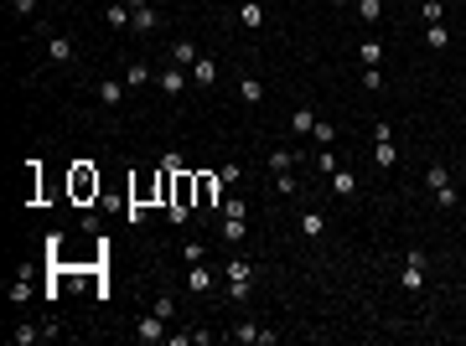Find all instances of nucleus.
<instances>
[{"instance_id": "1", "label": "nucleus", "mask_w": 466, "mask_h": 346, "mask_svg": "<svg viewBox=\"0 0 466 346\" xmlns=\"http://www.w3.org/2000/svg\"><path fill=\"white\" fill-rule=\"evenodd\" d=\"M186 83H192V72H186V68H176V62H171V68H161V72H156V88H161L166 98H176V93H182Z\"/></svg>"}, {"instance_id": "2", "label": "nucleus", "mask_w": 466, "mask_h": 346, "mask_svg": "<svg viewBox=\"0 0 466 346\" xmlns=\"http://www.w3.org/2000/svg\"><path fill=\"white\" fill-rule=\"evenodd\" d=\"M404 289H425V248H409L404 258V279H399Z\"/></svg>"}, {"instance_id": "3", "label": "nucleus", "mask_w": 466, "mask_h": 346, "mask_svg": "<svg viewBox=\"0 0 466 346\" xmlns=\"http://www.w3.org/2000/svg\"><path fill=\"white\" fill-rule=\"evenodd\" d=\"M233 341H259V346H275V331H265L259 321H238V325H233Z\"/></svg>"}, {"instance_id": "4", "label": "nucleus", "mask_w": 466, "mask_h": 346, "mask_svg": "<svg viewBox=\"0 0 466 346\" xmlns=\"http://www.w3.org/2000/svg\"><path fill=\"white\" fill-rule=\"evenodd\" d=\"M192 186H197V207H212L218 202V191H223V176H192Z\"/></svg>"}, {"instance_id": "5", "label": "nucleus", "mask_w": 466, "mask_h": 346, "mask_svg": "<svg viewBox=\"0 0 466 346\" xmlns=\"http://www.w3.org/2000/svg\"><path fill=\"white\" fill-rule=\"evenodd\" d=\"M326 181H332V191H337V196H342V202H352V196H358V176H352V171H347V165H337V171L326 176Z\"/></svg>"}, {"instance_id": "6", "label": "nucleus", "mask_w": 466, "mask_h": 346, "mask_svg": "<svg viewBox=\"0 0 466 346\" xmlns=\"http://www.w3.org/2000/svg\"><path fill=\"white\" fill-rule=\"evenodd\" d=\"M135 336H140V341H166V336H171V331H166V321H161V315H145V321H135Z\"/></svg>"}, {"instance_id": "7", "label": "nucleus", "mask_w": 466, "mask_h": 346, "mask_svg": "<svg viewBox=\"0 0 466 346\" xmlns=\"http://www.w3.org/2000/svg\"><path fill=\"white\" fill-rule=\"evenodd\" d=\"M238 26H244V31H259V26H265V5H259V0H238Z\"/></svg>"}, {"instance_id": "8", "label": "nucleus", "mask_w": 466, "mask_h": 346, "mask_svg": "<svg viewBox=\"0 0 466 346\" xmlns=\"http://www.w3.org/2000/svg\"><path fill=\"white\" fill-rule=\"evenodd\" d=\"M212 284H218V274H212V269L202 264V258H197L192 269H186V289H197V295H202V289H212Z\"/></svg>"}, {"instance_id": "9", "label": "nucleus", "mask_w": 466, "mask_h": 346, "mask_svg": "<svg viewBox=\"0 0 466 346\" xmlns=\"http://www.w3.org/2000/svg\"><path fill=\"white\" fill-rule=\"evenodd\" d=\"M93 93H99V104H104V109H119V104H125V83H114V78H104Z\"/></svg>"}, {"instance_id": "10", "label": "nucleus", "mask_w": 466, "mask_h": 346, "mask_svg": "<svg viewBox=\"0 0 466 346\" xmlns=\"http://www.w3.org/2000/svg\"><path fill=\"white\" fill-rule=\"evenodd\" d=\"M130 26H135V31H140V36H151V31H156V26H161V11H156V5H140V11H135V16H130Z\"/></svg>"}, {"instance_id": "11", "label": "nucleus", "mask_w": 466, "mask_h": 346, "mask_svg": "<svg viewBox=\"0 0 466 346\" xmlns=\"http://www.w3.org/2000/svg\"><path fill=\"white\" fill-rule=\"evenodd\" d=\"M130 16H135V11H130V0H109V5H104V21L114 26V31H125Z\"/></svg>"}, {"instance_id": "12", "label": "nucleus", "mask_w": 466, "mask_h": 346, "mask_svg": "<svg viewBox=\"0 0 466 346\" xmlns=\"http://www.w3.org/2000/svg\"><path fill=\"white\" fill-rule=\"evenodd\" d=\"M373 165H384V171H389V165H399V150H394V135H389V139H373Z\"/></svg>"}, {"instance_id": "13", "label": "nucleus", "mask_w": 466, "mask_h": 346, "mask_svg": "<svg viewBox=\"0 0 466 346\" xmlns=\"http://www.w3.org/2000/svg\"><path fill=\"white\" fill-rule=\"evenodd\" d=\"M223 279H228V284H254V264H249V258H233V264L223 269Z\"/></svg>"}, {"instance_id": "14", "label": "nucleus", "mask_w": 466, "mask_h": 346, "mask_svg": "<svg viewBox=\"0 0 466 346\" xmlns=\"http://www.w3.org/2000/svg\"><path fill=\"white\" fill-rule=\"evenodd\" d=\"M238 98H244L249 109H259V104H265V83H259V78H238Z\"/></svg>"}, {"instance_id": "15", "label": "nucleus", "mask_w": 466, "mask_h": 346, "mask_svg": "<svg viewBox=\"0 0 466 346\" xmlns=\"http://www.w3.org/2000/svg\"><path fill=\"white\" fill-rule=\"evenodd\" d=\"M197 57H202L197 42H171V62H176V68H192Z\"/></svg>"}, {"instance_id": "16", "label": "nucleus", "mask_w": 466, "mask_h": 346, "mask_svg": "<svg viewBox=\"0 0 466 346\" xmlns=\"http://www.w3.org/2000/svg\"><path fill=\"white\" fill-rule=\"evenodd\" d=\"M321 232H326V217H321V212H301V238H321Z\"/></svg>"}, {"instance_id": "17", "label": "nucleus", "mask_w": 466, "mask_h": 346, "mask_svg": "<svg viewBox=\"0 0 466 346\" xmlns=\"http://www.w3.org/2000/svg\"><path fill=\"white\" fill-rule=\"evenodd\" d=\"M358 21L363 26H378V21H384V0H358Z\"/></svg>"}, {"instance_id": "18", "label": "nucleus", "mask_w": 466, "mask_h": 346, "mask_svg": "<svg viewBox=\"0 0 466 346\" xmlns=\"http://www.w3.org/2000/svg\"><path fill=\"white\" fill-rule=\"evenodd\" d=\"M425 46H435V52H441V46H451V31H445V21H430V26H425Z\"/></svg>"}, {"instance_id": "19", "label": "nucleus", "mask_w": 466, "mask_h": 346, "mask_svg": "<svg viewBox=\"0 0 466 346\" xmlns=\"http://www.w3.org/2000/svg\"><path fill=\"white\" fill-rule=\"evenodd\" d=\"M358 57H363V68H384V42H363Z\"/></svg>"}, {"instance_id": "20", "label": "nucleus", "mask_w": 466, "mask_h": 346, "mask_svg": "<svg viewBox=\"0 0 466 346\" xmlns=\"http://www.w3.org/2000/svg\"><path fill=\"white\" fill-rule=\"evenodd\" d=\"M73 52H78V46H73V36H58V42L47 46V57H52V62H73Z\"/></svg>"}, {"instance_id": "21", "label": "nucleus", "mask_w": 466, "mask_h": 346, "mask_svg": "<svg viewBox=\"0 0 466 346\" xmlns=\"http://www.w3.org/2000/svg\"><path fill=\"white\" fill-rule=\"evenodd\" d=\"M125 83H135V88H145V83H156V72L145 68V62H130V68H125Z\"/></svg>"}, {"instance_id": "22", "label": "nucleus", "mask_w": 466, "mask_h": 346, "mask_svg": "<svg viewBox=\"0 0 466 346\" xmlns=\"http://www.w3.org/2000/svg\"><path fill=\"white\" fill-rule=\"evenodd\" d=\"M212 78H218V62H212V57H197V62H192V83H212Z\"/></svg>"}, {"instance_id": "23", "label": "nucleus", "mask_w": 466, "mask_h": 346, "mask_svg": "<svg viewBox=\"0 0 466 346\" xmlns=\"http://www.w3.org/2000/svg\"><path fill=\"white\" fill-rule=\"evenodd\" d=\"M291 129H295V135H311V129H316V114H311V109H295V114H291Z\"/></svg>"}, {"instance_id": "24", "label": "nucleus", "mask_w": 466, "mask_h": 346, "mask_svg": "<svg viewBox=\"0 0 466 346\" xmlns=\"http://www.w3.org/2000/svg\"><path fill=\"white\" fill-rule=\"evenodd\" d=\"M425 181H430V191L451 186V165H425Z\"/></svg>"}, {"instance_id": "25", "label": "nucleus", "mask_w": 466, "mask_h": 346, "mask_svg": "<svg viewBox=\"0 0 466 346\" xmlns=\"http://www.w3.org/2000/svg\"><path fill=\"white\" fill-rule=\"evenodd\" d=\"M223 238H228V243H244V217H223Z\"/></svg>"}, {"instance_id": "26", "label": "nucleus", "mask_w": 466, "mask_h": 346, "mask_svg": "<svg viewBox=\"0 0 466 346\" xmlns=\"http://www.w3.org/2000/svg\"><path fill=\"white\" fill-rule=\"evenodd\" d=\"M291 165H295V155H291V150H275V155H269V171H275V176H285Z\"/></svg>"}, {"instance_id": "27", "label": "nucleus", "mask_w": 466, "mask_h": 346, "mask_svg": "<svg viewBox=\"0 0 466 346\" xmlns=\"http://www.w3.org/2000/svg\"><path fill=\"white\" fill-rule=\"evenodd\" d=\"M223 217H249V202L244 196H228V202H223Z\"/></svg>"}, {"instance_id": "28", "label": "nucleus", "mask_w": 466, "mask_h": 346, "mask_svg": "<svg viewBox=\"0 0 466 346\" xmlns=\"http://www.w3.org/2000/svg\"><path fill=\"white\" fill-rule=\"evenodd\" d=\"M311 139H316V145H332V139H337V124H321V119H316Z\"/></svg>"}, {"instance_id": "29", "label": "nucleus", "mask_w": 466, "mask_h": 346, "mask_svg": "<svg viewBox=\"0 0 466 346\" xmlns=\"http://www.w3.org/2000/svg\"><path fill=\"white\" fill-rule=\"evenodd\" d=\"M419 16H425V26H430V21H441V0H419Z\"/></svg>"}, {"instance_id": "30", "label": "nucleus", "mask_w": 466, "mask_h": 346, "mask_svg": "<svg viewBox=\"0 0 466 346\" xmlns=\"http://www.w3.org/2000/svg\"><path fill=\"white\" fill-rule=\"evenodd\" d=\"M456 202H461V191H456V186H441V191H435V207H456Z\"/></svg>"}, {"instance_id": "31", "label": "nucleus", "mask_w": 466, "mask_h": 346, "mask_svg": "<svg viewBox=\"0 0 466 346\" xmlns=\"http://www.w3.org/2000/svg\"><path fill=\"white\" fill-rule=\"evenodd\" d=\"M316 165H321V176L337 171V155H332V145H321V155H316Z\"/></svg>"}, {"instance_id": "32", "label": "nucleus", "mask_w": 466, "mask_h": 346, "mask_svg": "<svg viewBox=\"0 0 466 346\" xmlns=\"http://www.w3.org/2000/svg\"><path fill=\"white\" fill-rule=\"evenodd\" d=\"M218 176H223V186H238V181H244V165H223Z\"/></svg>"}, {"instance_id": "33", "label": "nucleus", "mask_w": 466, "mask_h": 346, "mask_svg": "<svg viewBox=\"0 0 466 346\" xmlns=\"http://www.w3.org/2000/svg\"><path fill=\"white\" fill-rule=\"evenodd\" d=\"M156 315H161V321H171V315H176V300H171V295H161V300H156Z\"/></svg>"}, {"instance_id": "34", "label": "nucleus", "mask_w": 466, "mask_h": 346, "mask_svg": "<svg viewBox=\"0 0 466 346\" xmlns=\"http://www.w3.org/2000/svg\"><path fill=\"white\" fill-rule=\"evenodd\" d=\"M363 88H384V72H378V68H363Z\"/></svg>"}, {"instance_id": "35", "label": "nucleus", "mask_w": 466, "mask_h": 346, "mask_svg": "<svg viewBox=\"0 0 466 346\" xmlns=\"http://www.w3.org/2000/svg\"><path fill=\"white\" fill-rule=\"evenodd\" d=\"M11 11H16V16H32V11H36V0H11Z\"/></svg>"}, {"instance_id": "36", "label": "nucleus", "mask_w": 466, "mask_h": 346, "mask_svg": "<svg viewBox=\"0 0 466 346\" xmlns=\"http://www.w3.org/2000/svg\"><path fill=\"white\" fill-rule=\"evenodd\" d=\"M140 5H151V0H130V11H140Z\"/></svg>"}, {"instance_id": "37", "label": "nucleus", "mask_w": 466, "mask_h": 346, "mask_svg": "<svg viewBox=\"0 0 466 346\" xmlns=\"http://www.w3.org/2000/svg\"><path fill=\"white\" fill-rule=\"evenodd\" d=\"M409 5H419V0H409Z\"/></svg>"}, {"instance_id": "38", "label": "nucleus", "mask_w": 466, "mask_h": 346, "mask_svg": "<svg viewBox=\"0 0 466 346\" xmlns=\"http://www.w3.org/2000/svg\"><path fill=\"white\" fill-rule=\"evenodd\" d=\"M461 176H466V165H461Z\"/></svg>"}]
</instances>
